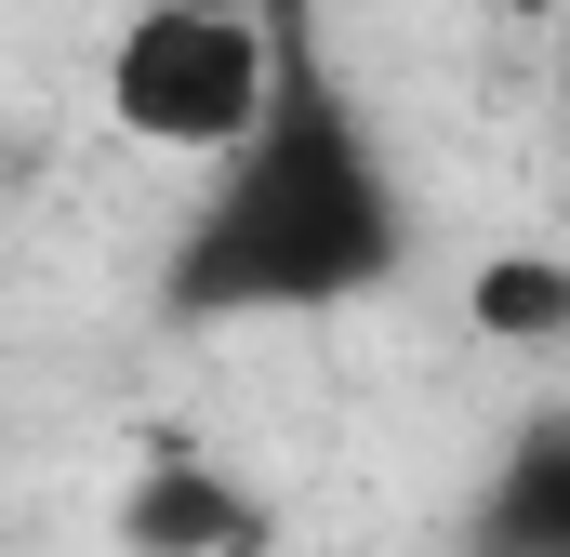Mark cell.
Masks as SVG:
<instances>
[{
	"instance_id": "cell-1",
	"label": "cell",
	"mask_w": 570,
	"mask_h": 557,
	"mask_svg": "<svg viewBox=\"0 0 570 557\" xmlns=\"http://www.w3.org/2000/svg\"><path fill=\"white\" fill-rule=\"evenodd\" d=\"M399 253H412V213H399V173H385L372 120L292 53L266 134L213 173V213L173 253V305L186 319H292V305L385 292Z\"/></svg>"
},
{
	"instance_id": "cell-6",
	"label": "cell",
	"mask_w": 570,
	"mask_h": 557,
	"mask_svg": "<svg viewBox=\"0 0 570 557\" xmlns=\"http://www.w3.org/2000/svg\"><path fill=\"white\" fill-rule=\"evenodd\" d=\"M491 13H504V27H558L570 0H491Z\"/></svg>"
},
{
	"instance_id": "cell-3",
	"label": "cell",
	"mask_w": 570,
	"mask_h": 557,
	"mask_svg": "<svg viewBox=\"0 0 570 557\" xmlns=\"http://www.w3.org/2000/svg\"><path fill=\"white\" fill-rule=\"evenodd\" d=\"M120 545L134 557H226L239 545V491L213 478V465H134V491H120Z\"/></svg>"
},
{
	"instance_id": "cell-4",
	"label": "cell",
	"mask_w": 570,
	"mask_h": 557,
	"mask_svg": "<svg viewBox=\"0 0 570 557\" xmlns=\"http://www.w3.org/2000/svg\"><path fill=\"white\" fill-rule=\"evenodd\" d=\"M464 319L491 345H570V253H491L464 278Z\"/></svg>"
},
{
	"instance_id": "cell-2",
	"label": "cell",
	"mask_w": 570,
	"mask_h": 557,
	"mask_svg": "<svg viewBox=\"0 0 570 557\" xmlns=\"http://www.w3.org/2000/svg\"><path fill=\"white\" fill-rule=\"evenodd\" d=\"M292 80V27L266 0H134L107 40V120L159 159H239Z\"/></svg>"
},
{
	"instance_id": "cell-5",
	"label": "cell",
	"mask_w": 570,
	"mask_h": 557,
	"mask_svg": "<svg viewBox=\"0 0 570 557\" xmlns=\"http://www.w3.org/2000/svg\"><path fill=\"white\" fill-rule=\"evenodd\" d=\"M504 491H518V505H504V557H570V451L518 465Z\"/></svg>"
}]
</instances>
